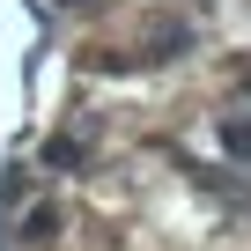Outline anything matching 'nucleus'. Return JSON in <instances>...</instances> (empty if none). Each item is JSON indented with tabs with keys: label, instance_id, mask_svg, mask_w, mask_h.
<instances>
[{
	"label": "nucleus",
	"instance_id": "f257e3e1",
	"mask_svg": "<svg viewBox=\"0 0 251 251\" xmlns=\"http://www.w3.org/2000/svg\"><path fill=\"white\" fill-rule=\"evenodd\" d=\"M222 148L236 155V163H251V118L236 111V118H222Z\"/></svg>",
	"mask_w": 251,
	"mask_h": 251
},
{
	"label": "nucleus",
	"instance_id": "7ed1b4c3",
	"mask_svg": "<svg viewBox=\"0 0 251 251\" xmlns=\"http://www.w3.org/2000/svg\"><path fill=\"white\" fill-rule=\"evenodd\" d=\"M23 236H30V244H52V236H59V214H52V207H30Z\"/></svg>",
	"mask_w": 251,
	"mask_h": 251
},
{
	"label": "nucleus",
	"instance_id": "f03ea898",
	"mask_svg": "<svg viewBox=\"0 0 251 251\" xmlns=\"http://www.w3.org/2000/svg\"><path fill=\"white\" fill-rule=\"evenodd\" d=\"M45 163H52V170L81 163V141H74V133H52V141H45Z\"/></svg>",
	"mask_w": 251,
	"mask_h": 251
}]
</instances>
